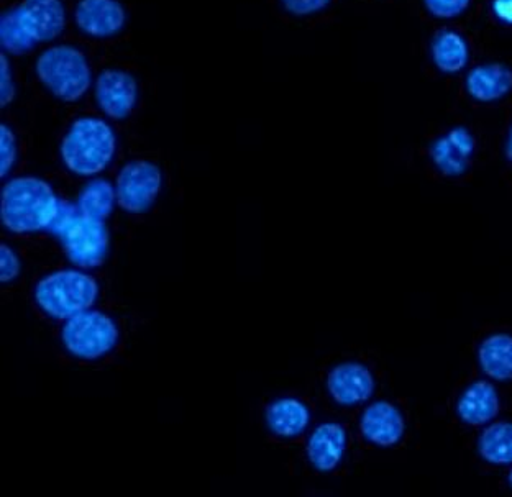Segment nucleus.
<instances>
[{"mask_svg":"<svg viewBox=\"0 0 512 497\" xmlns=\"http://www.w3.org/2000/svg\"><path fill=\"white\" fill-rule=\"evenodd\" d=\"M74 19L87 35L112 37L124 28L127 12L120 0H79Z\"/></svg>","mask_w":512,"mask_h":497,"instance_id":"nucleus-14","label":"nucleus"},{"mask_svg":"<svg viewBox=\"0 0 512 497\" xmlns=\"http://www.w3.org/2000/svg\"><path fill=\"white\" fill-rule=\"evenodd\" d=\"M360 432L371 445L381 448L394 447L406 434V419L403 412L391 402H373L363 411Z\"/></svg>","mask_w":512,"mask_h":497,"instance_id":"nucleus-12","label":"nucleus"},{"mask_svg":"<svg viewBox=\"0 0 512 497\" xmlns=\"http://www.w3.org/2000/svg\"><path fill=\"white\" fill-rule=\"evenodd\" d=\"M119 340V325L109 314L96 309L69 317L61 329L63 347L78 360H102L114 352Z\"/></svg>","mask_w":512,"mask_h":497,"instance_id":"nucleus-6","label":"nucleus"},{"mask_svg":"<svg viewBox=\"0 0 512 497\" xmlns=\"http://www.w3.org/2000/svg\"><path fill=\"white\" fill-rule=\"evenodd\" d=\"M478 452L491 465H512V424L496 422L483 430L478 440Z\"/></svg>","mask_w":512,"mask_h":497,"instance_id":"nucleus-21","label":"nucleus"},{"mask_svg":"<svg viewBox=\"0 0 512 497\" xmlns=\"http://www.w3.org/2000/svg\"><path fill=\"white\" fill-rule=\"evenodd\" d=\"M115 148V133L106 120L86 115L74 120L64 135L61 160L71 173L91 178L110 165Z\"/></svg>","mask_w":512,"mask_h":497,"instance_id":"nucleus-2","label":"nucleus"},{"mask_svg":"<svg viewBox=\"0 0 512 497\" xmlns=\"http://www.w3.org/2000/svg\"><path fill=\"white\" fill-rule=\"evenodd\" d=\"M465 87L478 102H494L512 91V69L506 64H480L468 73Z\"/></svg>","mask_w":512,"mask_h":497,"instance_id":"nucleus-17","label":"nucleus"},{"mask_svg":"<svg viewBox=\"0 0 512 497\" xmlns=\"http://www.w3.org/2000/svg\"><path fill=\"white\" fill-rule=\"evenodd\" d=\"M509 483H511V486H512V470H511V473H509Z\"/></svg>","mask_w":512,"mask_h":497,"instance_id":"nucleus-30","label":"nucleus"},{"mask_svg":"<svg viewBox=\"0 0 512 497\" xmlns=\"http://www.w3.org/2000/svg\"><path fill=\"white\" fill-rule=\"evenodd\" d=\"M330 0H283L288 12L294 15H309L324 9Z\"/></svg>","mask_w":512,"mask_h":497,"instance_id":"nucleus-27","label":"nucleus"},{"mask_svg":"<svg viewBox=\"0 0 512 497\" xmlns=\"http://www.w3.org/2000/svg\"><path fill=\"white\" fill-rule=\"evenodd\" d=\"M0 40L5 50L10 53H23V51L32 50L35 43L25 35L19 23L15 20L12 9L4 12L0 17Z\"/></svg>","mask_w":512,"mask_h":497,"instance_id":"nucleus-22","label":"nucleus"},{"mask_svg":"<svg viewBox=\"0 0 512 497\" xmlns=\"http://www.w3.org/2000/svg\"><path fill=\"white\" fill-rule=\"evenodd\" d=\"M12 12L33 43L55 40L66 25V10L61 0H22Z\"/></svg>","mask_w":512,"mask_h":497,"instance_id":"nucleus-9","label":"nucleus"},{"mask_svg":"<svg viewBox=\"0 0 512 497\" xmlns=\"http://www.w3.org/2000/svg\"><path fill=\"white\" fill-rule=\"evenodd\" d=\"M163 187L161 169L148 160L128 161L115 179L117 206L127 214H145L155 204Z\"/></svg>","mask_w":512,"mask_h":497,"instance_id":"nucleus-7","label":"nucleus"},{"mask_svg":"<svg viewBox=\"0 0 512 497\" xmlns=\"http://www.w3.org/2000/svg\"><path fill=\"white\" fill-rule=\"evenodd\" d=\"M471 0H424L430 14L439 19H452L468 9Z\"/></svg>","mask_w":512,"mask_h":497,"instance_id":"nucleus-24","label":"nucleus"},{"mask_svg":"<svg viewBox=\"0 0 512 497\" xmlns=\"http://www.w3.org/2000/svg\"><path fill=\"white\" fill-rule=\"evenodd\" d=\"M48 232L60 240L64 253L81 270H94L107 260L110 233L106 222L89 219L69 202H61L60 212Z\"/></svg>","mask_w":512,"mask_h":497,"instance_id":"nucleus-3","label":"nucleus"},{"mask_svg":"<svg viewBox=\"0 0 512 497\" xmlns=\"http://www.w3.org/2000/svg\"><path fill=\"white\" fill-rule=\"evenodd\" d=\"M94 94L97 105L107 117L114 120L127 119L137 105V79L124 69H104L97 76Z\"/></svg>","mask_w":512,"mask_h":497,"instance_id":"nucleus-8","label":"nucleus"},{"mask_svg":"<svg viewBox=\"0 0 512 497\" xmlns=\"http://www.w3.org/2000/svg\"><path fill=\"white\" fill-rule=\"evenodd\" d=\"M17 161V137L9 125L0 127V176L5 178Z\"/></svg>","mask_w":512,"mask_h":497,"instance_id":"nucleus-23","label":"nucleus"},{"mask_svg":"<svg viewBox=\"0 0 512 497\" xmlns=\"http://www.w3.org/2000/svg\"><path fill=\"white\" fill-rule=\"evenodd\" d=\"M481 370L494 381L512 379V335L493 333L478 348Z\"/></svg>","mask_w":512,"mask_h":497,"instance_id":"nucleus-18","label":"nucleus"},{"mask_svg":"<svg viewBox=\"0 0 512 497\" xmlns=\"http://www.w3.org/2000/svg\"><path fill=\"white\" fill-rule=\"evenodd\" d=\"M475 150L473 133L468 128L455 127L430 145V160L444 176L460 178L470 169Z\"/></svg>","mask_w":512,"mask_h":497,"instance_id":"nucleus-10","label":"nucleus"},{"mask_svg":"<svg viewBox=\"0 0 512 497\" xmlns=\"http://www.w3.org/2000/svg\"><path fill=\"white\" fill-rule=\"evenodd\" d=\"M115 204H117L115 184L109 183L107 179H92L83 187V191L79 192V212L89 219L106 222L114 212Z\"/></svg>","mask_w":512,"mask_h":497,"instance_id":"nucleus-20","label":"nucleus"},{"mask_svg":"<svg viewBox=\"0 0 512 497\" xmlns=\"http://www.w3.org/2000/svg\"><path fill=\"white\" fill-rule=\"evenodd\" d=\"M265 420L271 434L291 440L306 432L311 424V411L296 397H281L266 407Z\"/></svg>","mask_w":512,"mask_h":497,"instance_id":"nucleus-15","label":"nucleus"},{"mask_svg":"<svg viewBox=\"0 0 512 497\" xmlns=\"http://www.w3.org/2000/svg\"><path fill=\"white\" fill-rule=\"evenodd\" d=\"M35 302L40 311L56 320L92 309L99 299V284L86 270H60L46 274L35 286Z\"/></svg>","mask_w":512,"mask_h":497,"instance_id":"nucleus-4","label":"nucleus"},{"mask_svg":"<svg viewBox=\"0 0 512 497\" xmlns=\"http://www.w3.org/2000/svg\"><path fill=\"white\" fill-rule=\"evenodd\" d=\"M491 10L496 19L512 25V0H493Z\"/></svg>","mask_w":512,"mask_h":497,"instance_id":"nucleus-28","label":"nucleus"},{"mask_svg":"<svg viewBox=\"0 0 512 497\" xmlns=\"http://www.w3.org/2000/svg\"><path fill=\"white\" fill-rule=\"evenodd\" d=\"M60 197L55 189L35 176L10 179L2 191V222L12 233H37L50 230L60 212Z\"/></svg>","mask_w":512,"mask_h":497,"instance_id":"nucleus-1","label":"nucleus"},{"mask_svg":"<svg viewBox=\"0 0 512 497\" xmlns=\"http://www.w3.org/2000/svg\"><path fill=\"white\" fill-rule=\"evenodd\" d=\"M22 263L14 248L9 245L0 247V281L2 284H9L19 278Z\"/></svg>","mask_w":512,"mask_h":497,"instance_id":"nucleus-25","label":"nucleus"},{"mask_svg":"<svg viewBox=\"0 0 512 497\" xmlns=\"http://www.w3.org/2000/svg\"><path fill=\"white\" fill-rule=\"evenodd\" d=\"M457 414L463 424L481 427L499 414L498 391L488 381L470 384L457 402Z\"/></svg>","mask_w":512,"mask_h":497,"instance_id":"nucleus-16","label":"nucleus"},{"mask_svg":"<svg viewBox=\"0 0 512 497\" xmlns=\"http://www.w3.org/2000/svg\"><path fill=\"white\" fill-rule=\"evenodd\" d=\"M35 71L48 91L61 101H78L92 83L89 61L83 51L73 45L46 48L37 58Z\"/></svg>","mask_w":512,"mask_h":497,"instance_id":"nucleus-5","label":"nucleus"},{"mask_svg":"<svg viewBox=\"0 0 512 497\" xmlns=\"http://www.w3.org/2000/svg\"><path fill=\"white\" fill-rule=\"evenodd\" d=\"M506 158H508L509 163L512 165V125L509 128L508 140H506Z\"/></svg>","mask_w":512,"mask_h":497,"instance_id":"nucleus-29","label":"nucleus"},{"mask_svg":"<svg viewBox=\"0 0 512 497\" xmlns=\"http://www.w3.org/2000/svg\"><path fill=\"white\" fill-rule=\"evenodd\" d=\"M470 58L467 42L460 33L444 30L432 42V60L442 73H458L467 66Z\"/></svg>","mask_w":512,"mask_h":497,"instance_id":"nucleus-19","label":"nucleus"},{"mask_svg":"<svg viewBox=\"0 0 512 497\" xmlns=\"http://www.w3.org/2000/svg\"><path fill=\"white\" fill-rule=\"evenodd\" d=\"M15 84L12 78V68H10L9 58L0 55V104L9 105L14 101Z\"/></svg>","mask_w":512,"mask_h":497,"instance_id":"nucleus-26","label":"nucleus"},{"mask_svg":"<svg viewBox=\"0 0 512 497\" xmlns=\"http://www.w3.org/2000/svg\"><path fill=\"white\" fill-rule=\"evenodd\" d=\"M347 445L348 435L345 427L337 422H325L316 427L307 440V460L319 473H330L342 463Z\"/></svg>","mask_w":512,"mask_h":497,"instance_id":"nucleus-13","label":"nucleus"},{"mask_svg":"<svg viewBox=\"0 0 512 497\" xmlns=\"http://www.w3.org/2000/svg\"><path fill=\"white\" fill-rule=\"evenodd\" d=\"M325 384L330 397L345 407L360 406L370 401L375 393V376L357 361H347L332 368Z\"/></svg>","mask_w":512,"mask_h":497,"instance_id":"nucleus-11","label":"nucleus"}]
</instances>
